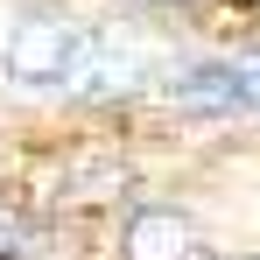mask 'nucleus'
Listing matches in <instances>:
<instances>
[{
    "label": "nucleus",
    "mask_w": 260,
    "mask_h": 260,
    "mask_svg": "<svg viewBox=\"0 0 260 260\" xmlns=\"http://www.w3.org/2000/svg\"><path fill=\"white\" fill-rule=\"evenodd\" d=\"M0 71L28 91H127L148 56L63 7L21 0L0 14Z\"/></svg>",
    "instance_id": "nucleus-1"
},
{
    "label": "nucleus",
    "mask_w": 260,
    "mask_h": 260,
    "mask_svg": "<svg viewBox=\"0 0 260 260\" xmlns=\"http://www.w3.org/2000/svg\"><path fill=\"white\" fill-rule=\"evenodd\" d=\"M127 260H204L197 246V225L176 211H141L127 225Z\"/></svg>",
    "instance_id": "nucleus-2"
},
{
    "label": "nucleus",
    "mask_w": 260,
    "mask_h": 260,
    "mask_svg": "<svg viewBox=\"0 0 260 260\" xmlns=\"http://www.w3.org/2000/svg\"><path fill=\"white\" fill-rule=\"evenodd\" d=\"M21 246H28V225H21V218L0 204V260H7V253H21Z\"/></svg>",
    "instance_id": "nucleus-3"
}]
</instances>
